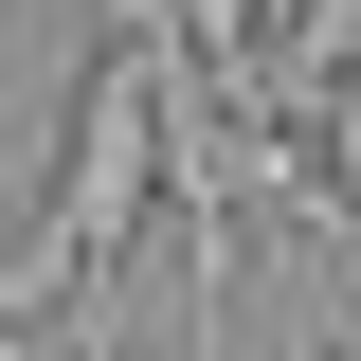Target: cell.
Masks as SVG:
<instances>
[{
    "instance_id": "cell-1",
    "label": "cell",
    "mask_w": 361,
    "mask_h": 361,
    "mask_svg": "<svg viewBox=\"0 0 361 361\" xmlns=\"http://www.w3.org/2000/svg\"><path fill=\"white\" fill-rule=\"evenodd\" d=\"M90 361H145V343H90Z\"/></svg>"
}]
</instances>
